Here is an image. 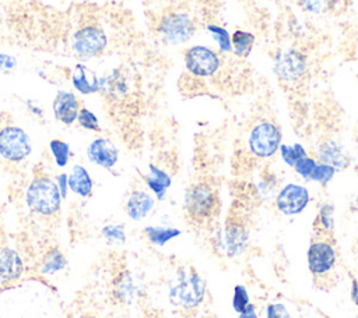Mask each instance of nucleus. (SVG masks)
<instances>
[{
	"instance_id": "nucleus-6",
	"label": "nucleus",
	"mask_w": 358,
	"mask_h": 318,
	"mask_svg": "<svg viewBox=\"0 0 358 318\" xmlns=\"http://www.w3.org/2000/svg\"><path fill=\"white\" fill-rule=\"evenodd\" d=\"M281 145V131L271 121L257 123L248 138V146L252 155L260 159L271 158Z\"/></svg>"
},
{
	"instance_id": "nucleus-10",
	"label": "nucleus",
	"mask_w": 358,
	"mask_h": 318,
	"mask_svg": "<svg viewBox=\"0 0 358 318\" xmlns=\"http://www.w3.org/2000/svg\"><path fill=\"white\" fill-rule=\"evenodd\" d=\"M186 70L199 78L213 77L221 67V59L217 52L208 46L194 45L185 52Z\"/></svg>"
},
{
	"instance_id": "nucleus-19",
	"label": "nucleus",
	"mask_w": 358,
	"mask_h": 318,
	"mask_svg": "<svg viewBox=\"0 0 358 318\" xmlns=\"http://www.w3.org/2000/svg\"><path fill=\"white\" fill-rule=\"evenodd\" d=\"M140 290L129 271H120L112 280V296L120 303H131Z\"/></svg>"
},
{
	"instance_id": "nucleus-18",
	"label": "nucleus",
	"mask_w": 358,
	"mask_h": 318,
	"mask_svg": "<svg viewBox=\"0 0 358 318\" xmlns=\"http://www.w3.org/2000/svg\"><path fill=\"white\" fill-rule=\"evenodd\" d=\"M317 156H319L320 162L327 163V165L336 167L337 170L347 167L350 163V158H348L347 152L343 149V146L338 142H336L333 139H327V141H323L319 144Z\"/></svg>"
},
{
	"instance_id": "nucleus-34",
	"label": "nucleus",
	"mask_w": 358,
	"mask_h": 318,
	"mask_svg": "<svg viewBox=\"0 0 358 318\" xmlns=\"http://www.w3.org/2000/svg\"><path fill=\"white\" fill-rule=\"evenodd\" d=\"M316 165H317L316 159H313V158H310V156H305V158L299 159V160L295 163L294 169H295V172H296L303 180L310 181V177H312V173H313Z\"/></svg>"
},
{
	"instance_id": "nucleus-26",
	"label": "nucleus",
	"mask_w": 358,
	"mask_h": 318,
	"mask_svg": "<svg viewBox=\"0 0 358 318\" xmlns=\"http://www.w3.org/2000/svg\"><path fill=\"white\" fill-rule=\"evenodd\" d=\"M232 52L236 57H248L255 45V35L248 31L236 29L231 35Z\"/></svg>"
},
{
	"instance_id": "nucleus-37",
	"label": "nucleus",
	"mask_w": 358,
	"mask_h": 318,
	"mask_svg": "<svg viewBox=\"0 0 358 318\" xmlns=\"http://www.w3.org/2000/svg\"><path fill=\"white\" fill-rule=\"evenodd\" d=\"M17 67V57L13 54H7L0 52V71L10 73Z\"/></svg>"
},
{
	"instance_id": "nucleus-12",
	"label": "nucleus",
	"mask_w": 358,
	"mask_h": 318,
	"mask_svg": "<svg viewBox=\"0 0 358 318\" xmlns=\"http://www.w3.org/2000/svg\"><path fill=\"white\" fill-rule=\"evenodd\" d=\"M309 190L301 184L288 183L285 184L275 197V208L282 215H298L309 204Z\"/></svg>"
},
{
	"instance_id": "nucleus-9",
	"label": "nucleus",
	"mask_w": 358,
	"mask_h": 318,
	"mask_svg": "<svg viewBox=\"0 0 358 318\" xmlns=\"http://www.w3.org/2000/svg\"><path fill=\"white\" fill-rule=\"evenodd\" d=\"M308 61L303 53L294 47L280 50L274 57V73L284 84H295L306 73Z\"/></svg>"
},
{
	"instance_id": "nucleus-35",
	"label": "nucleus",
	"mask_w": 358,
	"mask_h": 318,
	"mask_svg": "<svg viewBox=\"0 0 358 318\" xmlns=\"http://www.w3.org/2000/svg\"><path fill=\"white\" fill-rule=\"evenodd\" d=\"M298 4L308 13L320 14L326 6L330 4V0H296Z\"/></svg>"
},
{
	"instance_id": "nucleus-4",
	"label": "nucleus",
	"mask_w": 358,
	"mask_h": 318,
	"mask_svg": "<svg viewBox=\"0 0 358 318\" xmlns=\"http://www.w3.org/2000/svg\"><path fill=\"white\" fill-rule=\"evenodd\" d=\"M196 32V22L186 11H168L157 22V33L168 45L187 42Z\"/></svg>"
},
{
	"instance_id": "nucleus-20",
	"label": "nucleus",
	"mask_w": 358,
	"mask_h": 318,
	"mask_svg": "<svg viewBox=\"0 0 358 318\" xmlns=\"http://www.w3.org/2000/svg\"><path fill=\"white\" fill-rule=\"evenodd\" d=\"M69 190L81 198H88L94 190L90 172L83 165H74L69 173Z\"/></svg>"
},
{
	"instance_id": "nucleus-11",
	"label": "nucleus",
	"mask_w": 358,
	"mask_h": 318,
	"mask_svg": "<svg viewBox=\"0 0 358 318\" xmlns=\"http://www.w3.org/2000/svg\"><path fill=\"white\" fill-rule=\"evenodd\" d=\"M308 268L313 276H323L336 266L337 255L334 245L326 238H315L308 248Z\"/></svg>"
},
{
	"instance_id": "nucleus-39",
	"label": "nucleus",
	"mask_w": 358,
	"mask_h": 318,
	"mask_svg": "<svg viewBox=\"0 0 358 318\" xmlns=\"http://www.w3.org/2000/svg\"><path fill=\"white\" fill-rule=\"evenodd\" d=\"M238 318H259L256 312V307L250 303L242 312L238 314Z\"/></svg>"
},
{
	"instance_id": "nucleus-3",
	"label": "nucleus",
	"mask_w": 358,
	"mask_h": 318,
	"mask_svg": "<svg viewBox=\"0 0 358 318\" xmlns=\"http://www.w3.org/2000/svg\"><path fill=\"white\" fill-rule=\"evenodd\" d=\"M62 195L56 181L49 176H36L25 191V202L31 212L41 216H53L62 208Z\"/></svg>"
},
{
	"instance_id": "nucleus-15",
	"label": "nucleus",
	"mask_w": 358,
	"mask_h": 318,
	"mask_svg": "<svg viewBox=\"0 0 358 318\" xmlns=\"http://www.w3.org/2000/svg\"><path fill=\"white\" fill-rule=\"evenodd\" d=\"M24 273V261L21 255L7 247H0V283L7 285L20 279Z\"/></svg>"
},
{
	"instance_id": "nucleus-2",
	"label": "nucleus",
	"mask_w": 358,
	"mask_h": 318,
	"mask_svg": "<svg viewBox=\"0 0 358 318\" xmlns=\"http://www.w3.org/2000/svg\"><path fill=\"white\" fill-rule=\"evenodd\" d=\"M185 209L194 223H207L220 211V197L217 188L208 181H197L185 192Z\"/></svg>"
},
{
	"instance_id": "nucleus-38",
	"label": "nucleus",
	"mask_w": 358,
	"mask_h": 318,
	"mask_svg": "<svg viewBox=\"0 0 358 318\" xmlns=\"http://www.w3.org/2000/svg\"><path fill=\"white\" fill-rule=\"evenodd\" d=\"M56 184H57V188H59V192L62 195L63 199L67 198V192H69V174L67 173H59L55 179Z\"/></svg>"
},
{
	"instance_id": "nucleus-41",
	"label": "nucleus",
	"mask_w": 358,
	"mask_h": 318,
	"mask_svg": "<svg viewBox=\"0 0 358 318\" xmlns=\"http://www.w3.org/2000/svg\"><path fill=\"white\" fill-rule=\"evenodd\" d=\"M351 300L358 307V282L355 279L351 280Z\"/></svg>"
},
{
	"instance_id": "nucleus-27",
	"label": "nucleus",
	"mask_w": 358,
	"mask_h": 318,
	"mask_svg": "<svg viewBox=\"0 0 358 318\" xmlns=\"http://www.w3.org/2000/svg\"><path fill=\"white\" fill-rule=\"evenodd\" d=\"M49 151H50V155L57 167L67 166V163L70 162V158H71V149H70L69 142H66L63 139H57V138L50 139Z\"/></svg>"
},
{
	"instance_id": "nucleus-8",
	"label": "nucleus",
	"mask_w": 358,
	"mask_h": 318,
	"mask_svg": "<svg viewBox=\"0 0 358 318\" xmlns=\"http://www.w3.org/2000/svg\"><path fill=\"white\" fill-rule=\"evenodd\" d=\"M108 46V36L102 28L96 25H84L73 35V49L83 59H94L103 53Z\"/></svg>"
},
{
	"instance_id": "nucleus-30",
	"label": "nucleus",
	"mask_w": 358,
	"mask_h": 318,
	"mask_svg": "<svg viewBox=\"0 0 358 318\" xmlns=\"http://www.w3.org/2000/svg\"><path fill=\"white\" fill-rule=\"evenodd\" d=\"M102 237L110 244H124L126 243V232L124 226L119 223H110L102 227Z\"/></svg>"
},
{
	"instance_id": "nucleus-25",
	"label": "nucleus",
	"mask_w": 358,
	"mask_h": 318,
	"mask_svg": "<svg viewBox=\"0 0 358 318\" xmlns=\"http://www.w3.org/2000/svg\"><path fill=\"white\" fill-rule=\"evenodd\" d=\"M144 234L147 236L151 244L162 247L171 240L179 237L182 232L176 227H169V226H147L144 229Z\"/></svg>"
},
{
	"instance_id": "nucleus-16",
	"label": "nucleus",
	"mask_w": 358,
	"mask_h": 318,
	"mask_svg": "<svg viewBox=\"0 0 358 318\" xmlns=\"http://www.w3.org/2000/svg\"><path fill=\"white\" fill-rule=\"evenodd\" d=\"M155 199L151 194L143 190H134L130 192L126 201V213L131 220H143L152 211Z\"/></svg>"
},
{
	"instance_id": "nucleus-36",
	"label": "nucleus",
	"mask_w": 358,
	"mask_h": 318,
	"mask_svg": "<svg viewBox=\"0 0 358 318\" xmlns=\"http://www.w3.org/2000/svg\"><path fill=\"white\" fill-rule=\"evenodd\" d=\"M266 318H292L282 303H271L266 307Z\"/></svg>"
},
{
	"instance_id": "nucleus-22",
	"label": "nucleus",
	"mask_w": 358,
	"mask_h": 318,
	"mask_svg": "<svg viewBox=\"0 0 358 318\" xmlns=\"http://www.w3.org/2000/svg\"><path fill=\"white\" fill-rule=\"evenodd\" d=\"M143 180L145 181V184L151 190V192L157 197V199H159V201L165 199L166 191L172 184V179L165 170H162L161 167H158L155 165H150L148 174H144Z\"/></svg>"
},
{
	"instance_id": "nucleus-32",
	"label": "nucleus",
	"mask_w": 358,
	"mask_h": 318,
	"mask_svg": "<svg viewBox=\"0 0 358 318\" xmlns=\"http://www.w3.org/2000/svg\"><path fill=\"white\" fill-rule=\"evenodd\" d=\"M77 121H78L80 127L84 128V130H88V131H99L101 130L98 117L95 116L94 112H91L87 107L80 109L78 116H77Z\"/></svg>"
},
{
	"instance_id": "nucleus-31",
	"label": "nucleus",
	"mask_w": 358,
	"mask_h": 318,
	"mask_svg": "<svg viewBox=\"0 0 358 318\" xmlns=\"http://www.w3.org/2000/svg\"><path fill=\"white\" fill-rule=\"evenodd\" d=\"M337 169L327 165V163H323V162H317L313 173H312V177H310V181H316L322 186H326L327 183H330L336 174Z\"/></svg>"
},
{
	"instance_id": "nucleus-33",
	"label": "nucleus",
	"mask_w": 358,
	"mask_h": 318,
	"mask_svg": "<svg viewBox=\"0 0 358 318\" xmlns=\"http://www.w3.org/2000/svg\"><path fill=\"white\" fill-rule=\"evenodd\" d=\"M250 304V298H249V293L246 290V287L243 285H236L234 287V293H232V307L235 310V312H242L248 305Z\"/></svg>"
},
{
	"instance_id": "nucleus-1",
	"label": "nucleus",
	"mask_w": 358,
	"mask_h": 318,
	"mask_svg": "<svg viewBox=\"0 0 358 318\" xmlns=\"http://www.w3.org/2000/svg\"><path fill=\"white\" fill-rule=\"evenodd\" d=\"M206 297V282L193 266H179L169 285V303L182 310L193 311Z\"/></svg>"
},
{
	"instance_id": "nucleus-40",
	"label": "nucleus",
	"mask_w": 358,
	"mask_h": 318,
	"mask_svg": "<svg viewBox=\"0 0 358 318\" xmlns=\"http://www.w3.org/2000/svg\"><path fill=\"white\" fill-rule=\"evenodd\" d=\"M27 107H28V110L34 114V116H38V117H42L43 116V110H42V107H39L34 100H27Z\"/></svg>"
},
{
	"instance_id": "nucleus-17",
	"label": "nucleus",
	"mask_w": 358,
	"mask_h": 318,
	"mask_svg": "<svg viewBox=\"0 0 358 318\" xmlns=\"http://www.w3.org/2000/svg\"><path fill=\"white\" fill-rule=\"evenodd\" d=\"M99 92L110 99H123L129 93V82L120 68H113L108 75L99 78Z\"/></svg>"
},
{
	"instance_id": "nucleus-14",
	"label": "nucleus",
	"mask_w": 358,
	"mask_h": 318,
	"mask_svg": "<svg viewBox=\"0 0 358 318\" xmlns=\"http://www.w3.org/2000/svg\"><path fill=\"white\" fill-rule=\"evenodd\" d=\"M80 109V100L74 92L64 89L56 92L55 99L52 102V110L57 121H60L64 126L74 124L77 121Z\"/></svg>"
},
{
	"instance_id": "nucleus-23",
	"label": "nucleus",
	"mask_w": 358,
	"mask_h": 318,
	"mask_svg": "<svg viewBox=\"0 0 358 318\" xmlns=\"http://www.w3.org/2000/svg\"><path fill=\"white\" fill-rule=\"evenodd\" d=\"M334 227H336L334 205L330 202H324L317 209V213L313 222V229L319 236V238L330 240V237L334 233Z\"/></svg>"
},
{
	"instance_id": "nucleus-28",
	"label": "nucleus",
	"mask_w": 358,
	"mask_h": 318,
	"mask_svg": "<svg viewBox=\"0 0 358 318\" xmlns=\"http://www.w3.org/2000/svg\"><path fill=\"white\" fill-rule=\"evenodd\" d=\"M207 31L211 33L213 39L217 42L218 49H220L221 53H231L232 52L231 35H229V32L224 26L215 25V24H208L207 25Z\"/></svg>"
},
{
	"instance_id": "nucleus-7",
	"label": "nucleus",
	"mask_w": 358,
	"mask_h": 318,
	"mask_svg": "<svg viewBox=\"0 0 358 318\" xmlns=\"http://www.w3.org/2000/svg\"><path fill=\"white\" fill-rule=\"evenodd\" d=\"M249 244V229L239 216H228L222 233L218 234V247L229 258L239 257Z\"/></svg>"
},
{
	"instance_id": "nucleus-29",
	"label": "nucleus",
	"mask_w": 358,
	"mask_h": 318,
	"mask_svg": "<svg viewBox=\"0 0 358 318\" xmlns=\"http://www.w3.org/2000/svg\"><path fill=\"white\" fill-rule=\"evenodd\" d=\"M278 151H280V155H281V159L284 160V163H287L288 166H292V167L295 166V163L299 159L308 156L306 149L301 144H292V145L281 144Z\"/></svg>"
},
{
	"instance_id": "nucleus-21",
	"label": "nucleus",
	"mask_w": 358,
	"mask_h": 318,
	"mask_svg": "<svg viewBox=\"0 0 358 318\" xmlns=\"http://www.w3.org/2000/svg\"><path fill=\"white\" fill-rule=\"evenodd\" d=\"M71 85L81 95L96 93L99 92V77L88 71L84 64H77L71 74Z\"/></svg>"
},
{
	"instance_id": "nucleus-24",
	"label": "nucleus",
	"mask_w": 358,
	"mask_h": 318,
	"mask_svg": "<svg viewBox=\"0 0 358 318\" xmlns=\"http://www.w3.org/2000/svg\"><path fill=\"white\" fill-rule=\"evenodd\" d=\"M66 266H67V258L64 257V254L57 247H52L45 252L41 262L39 272L42 275H55L63 271Z\"/></svg>"
},
{
	"instance_id": "nucleus-5",
	"label": "nucleus",
	"mask_w": 358,
	"mask_h": 318,
	"mask_svg": "<svg viewBox=\"0 0 358 318\" xmlns=\"http://www.w3.org/2000/svg\"><path fill=\"white\" fill-rule=\"evenodd\" d=\"M32 152L31 138L18 126H6L0 130V156L13 163L25 160Z\"/></svg>"
},
{
	"instance_id": "nucleus-13",
	"label": "nucleus",
	"mask_w": 358,
	"mask_h": 318,
	"mask_svg": "<svg viewBox=\"0 0 358 318\" xmlns=\"http://www.w3.org/2000/svg\"><path fill=\"white\" fill-rule=\"evenodd\" d=\"M87 158L94 165L110 170L119 160V151L109 138L96 137L87 146Z\"/></svg>"
}]
</instances>
